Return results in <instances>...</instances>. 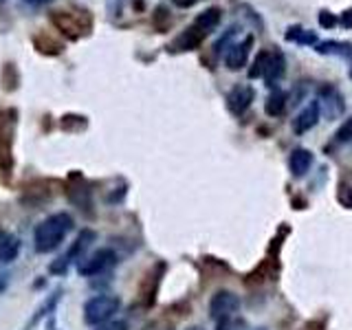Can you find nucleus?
I'll use <instances>...</instances> for the list:
<instances>
[{
	"instance_id": "obj_1",
	"label": "nucleus",
	"mask_w": 352,
	"mask_h": 330,
	"mask_svg": "<svg viewBox=\"0 0 352 330\" xmlns=\"http://www.w3.org/2000/svg\"><path fill=\"white\" fill-rule=\"evenodd\" d=\"M73 229V218L64 212H58L49 218H44L42 223L33 231V242H36V251L38 253H53L66 236L71 234Z\"/></svg>"
},
{
	"instance_id": "obj_2",
	"label": "nucleus",
	"mask_w": 352,
	"mask_h": 330,
	"mask_svg": "<svg viewBox=\"0 0 352 330\" xmlns=\"http://www.w3.org/2000/svg\"><path fill=\"white\" fill-rule=\"evenodd\" d=\"M51 25L58 29L66 40H80L93 31V16L86 9H58L49 14Z\"/></svg>"
},
{
	"instance_id": "obj_3",
	"label": "nucleus",
	"mask_w": 352,
	"mask_h": 330,
	"mask_svg": "<svg viewBox=\"0 0 352 330\" xmlns=\"http://www.w3.org/2000/svg\"><path fill=\"white\" fill-rule=\"evenodd\" d=\"M119 306H121V302L115 295H95L84 304V322L88 326L106 324L115 317Z\"/></svg>"
},
{
	"instance_id": "obj_4",
	"label": "nucleus",
	"mask_w": 352,
	"mask_h": 330,
	"mask_svg": "<svg viewBox=\"0 0 352 330\" xmlns=\"http://www.w3.org/2000/svg\"><path fill=\"white\" fill-rule=\"evenodd\" d=\"M16 124H18V113L14 108H3L0 110V168L7 163V172H11V146H14V135H16Z\"/></svg>"
},
{
	"instance_id": "obj_5",
	"label": "nucleus",
	"mask_w": 352,
	"mask_h": 330,
	"mask_svg": "<svg viewBox=\"0 0 352 330\" xmlns=\"http://www.w3.org/2000/svg\"><path fill=\"white\" fill-rule=\"evenodd\" d=\"M240 308V297L234 293V291H216L212 295V300H209V317L214 319V322H227L231 319Z\"/></svg>"
},
{
	"instance_id": "obj_6",
	"label": "nucleus",
	"mask_w": 352,
	"mask_h": 330,
	"mask_svg": "<svg viewBox=\"0 0 352 330\" xmlns=\"http://www.w3.org/2000/svg\"><path fill=\"white\" fill-rule=\"evenodd\" d=\"M115 264H117V256L113 249H97L86 260H80L77 271H80V275H84V278H93V275H102L108 269H113Z\"/></svg>"
},
{
	"instance_id": "obj_7",
	"label": "nucleus",
	"mask_w": 352,
	"mask_h": 330,
	"mask_svg": "<svg viewBox=\"0 0 352 330\" xmlns=\"http://www.w3.org/2000/svg\"><path fill=\"white\" fill-rule=\"evenodd\" d=\"M286 75V58L280 49L264 51V64H262V80L267 82V86H275L282 82V77Z\"/></svg>"
},
{
	"instance_id": "obj_8",
	"label": "nucleus",
	"mask_w": 352,
	"mask_h": 330,
	"mask_svg": "<svg viewBox=\"0 0 352 330\" xmlns=\"http://www.w3.org/2000/svg\"><path fill=\"white\" fill-rule=\"evenodd\" d=\"M319 108L324 110L326 117L333 121V119H339L341 115H344L346 110V104H344V97H341V93L337 91L335 86H324L322 91H319Z\"/></svg>"
},
{
	"instance_id": "obj_9",
	"label": "nucleus",
	"mask_w": 352,
	"mask_h": 330,
	"mask_svg": "<svg viewBox=\"0 0 352 330\" xmlns=\"http://www.w3.org/2000/svg\"><path fill=\"white\" fill-rule=\"evenodd\" d=\"M253 99H256V91L249 86V84H238L229 91L227 95V108L234 113L236 117L245 115L247 108L253 104Z\"/></svg>"
},
{
	"instance_id": "obj_10",
	"label": "nucleus",
	"mask_w": 352,
	"mask_h": 330,
	"mask_svg": "<svg viewBox=\"0 0 352 330\" xmlns=\"http://www.w3.org/2000/svg\"><path fill=\"white\" fill-rule=\"evenodd\" d=\"M209 36V33H205L203 29H198L196 25H192V27H187L181 36H176L174 40H172V44L168 47V51L170 53H185V51H194V49H198L203 44V40Z\"/></svg>"
},
{
	"instance_id": "obj_11",
	"label": "nucleus",
	"mask_w": 352,
	"mask_h": 330,
	"mask_svg": "<svg viewBox=\"0 0 352 330\" xmlns=\"http://www.w3.org/2000/svg\"><path fill=\"white\" fill-rule=\"evenodd\" d=\"M251 47H253V36H247L242 42H234L231 47L227 49L225 53V64L229 71H240L247 66V60H249V53H251Z\"/></svg>"
},
{
	"instance_id": "obj_12",
	"label": "nucleus",
	"mask_w": 352,
	"mask_h": 330,
	"mask_svg": "<svg viewBox=\"0 0 352 330\" xmlns=\"http://www.w3.org/2000/svg\"><path fill=\"white\" fill-rule=\"evenodd\" d=\"M319 117H322V108H319L317 99H313V102L306 104L302 113L293 119V132L295 135H306L308 130H313L317 126Z\"/></svg>"
},
{
	"instance_id": "obj_13",
	"label": "nucleus",
	"mask_w": 352,
	"mask_h": 330,
	"mask_svg": "<svg viewBox=\"0 0 352 330\" xmlns=\"http://www.w3.org/2000/svg\"><path fill=\"white\" fill-rule=\"evenodd\" d=\"M69 198L80 209L91 207V190H88V183L80 172H73L69 176Z\"/></svg>"
},
{
	"instance_id": "obj_14",
	"label": "nucleus",
	"mask_w": 352,
	"mask_h": 330,
	"mask_svg": "<svg viewBox=\"0 0 352 330\" xmlns=\"http://www.w3.org/2000/svg\"><path fill=\"white\" fill-rule=\"evenodd\" d=\"M313 165V152L306 150V148H295L291 154H289V170L295 179H302L306 176V172L311 170Z\"/></svg>"
},
{
	"instance_id": "obj_15",
	"label": "nucleus",
	"mask_w": 352,
	"mask_h": 330,
	"mask_svg": "<svg viewBox=\"0 0 352 330\" xmlns=\"http://www.w3.org/2000/svg\"><path fill=\"white\" fill-rule=\"evenodd\" d=\"M20 253V240L11 234V231L0 227V262H14Z\"/></svg>"
},
{
	"instance_id": "obj_16",
	"label": "nucleus",
	"mask_w": 352,
	"mask_h": 330,
	"mask_svg": "<svg viewBox=\"0 0 352 330\" xmlns=\"http://www.w3.org/2000/svg\"><path fill=\"white\" fill-rule=\"evenodd\" d=\"M33 47H36L38 53H44V55H62L64 53V44L55 36H51V33H44V31L33 36Z\"/></svg>"
},
{
	"instance_id": "obj_17",
	"label": "nucleus",
	"mask_w": 352,
	"mask_h": 330,
	"mask_svg": "<svg viewBox=\"0 0 352 330\" xmlns=\"http://www.w3.org/2000/svg\"><path fill=\"white\" fill-rule=\"evenodd\" d=\"M315 51L322 53V55H339V58H348L352 62V44L350 42L324 40V42H317Z\"/></svg>"
},
{
	"instance_id": "obj_18",
	"label": "nucleus",
	"mask_w": 352,
	"mask_h": 330,
	"mask_svg": "<svg viewBox=\"0 0 352 330\" xmlns=\"http://www.w3.org/2000/svg\"><path fill=\"white\" fill-rule=\"evenodd\" d=\"M220 18H223V11H220L218 7H209L205 9L203 14H198L196 20H194V25L198 29H203L205 33H212L218 25H220Z\"/></svg>"
},
{
	"instance_id": "obj_19",
	"label": "nucleus",
	"mask_w": 352,
	"mask_h": 330,
	"mask_svg": "<svg viewBox=\"0 0 352 330\" xmlns=\"http://www.w3.org/2000/svg\"><path fill=\"white\" fill-rule=\"evenodd\" d=\"M286 104H289L286 93L280 91V88H275V91L267 97V102H264V113H267L269 117H280L286 110Z\"/></svg>"
},
{
	"instance_id": "obj_20",
	"label": "nucleus",
	"mask_w": 352,
	"mask_h": 330,
	"mask_svg": "<svg viewBox=\"0 0 352 330\" xmlns=\"http://www.w3.org/2000/svg\"><path fill=\"white\" fill-rule=\"evenodd\" d=\"M286 40L295 42V44H302V47H317V33L315 31H308L304 27H289L286 29Z\"/></svg>"
},
{
	"instance_id": "obj_21",
	"label": "nucleus",
	"mask_w": 352,
	"mask_h": 330,
	"mask_svg": "<svg viewBox=\"0 0 352 330\" xmlns=\"http://www.w3.org/2000/svg\"><path fill=\"white\" fill-rule=\"evenodd\" d=\"M91 240H95V234H93V231H82L80 238H77V242H75V245L71 247V251L66 253V256L62 258V260H64V264L80 262V260H82V253L86 251L88 242H91Z\"/></svg>"
},
{
	"instance_id": "obj_22",
	"label": "nucleus",
	"mask_w": 352,
	"mask_h": 330,
	"mask_svg": "<svg viewBox=\"0 0 352 330\" xmlns=\"http://www.w3.org/2000/svg\"><path fill=\"white\" fill-rule=\"evenodd\" d=\"M88 126V119L84 115H64L60 119V128L64 132H82Z\"/></svg>"
},
{
	"instance_id": "obj_23",
	"label": "nucleus",
	"mask_w": 352,
	"mask_h": 330,
	"mask_svg": "<svg viewBox=\"0 0 352 330\" xmlns=\"http://www.w3.org/2000/svg\"><path fill=\"white\" fill-rule=\"evenodd\" d=\"M236 33H238V25L229 27V29L225 31V36H223V38H220V40L214 44V53H216V55H225V53H227V49L231 47V44H234L231 40L236 38Z\"/></svg>"
},
{
	"instance_id": "obj_24",
	"label": "nucleus",
	"mask_w": 352,
	"mask_h": 330,
	"mask_svg": "<svg viewBox=\"0 0 352 330\" xmlns=\"http://www.w3.org/2000/svg\"><path fill=\"white\" fill-rule=\"evenodd\" d=\"M16 86H18V73H16V66L9 62L3 69V88L5 91H14Z\"/></svg>"
},
{
	"instance_id": "obj_25",
	"label": "nucleus",
	"mask_w": 352,
	"mask_h": 330,
	"mask_svg": "<svg viewBox=\"0 0 352 330\" xmlns=\"http://www.w3.org/2000/svg\"><path fill=\"white\" fill-rule=\"evenodd\" d=\"M335 141H337V143H348V141H352V117H348V119L344 121V126H341V128L337 130Z\"/></svg>"
},
{
	"instance_id": "obj_26",
	"label": "nucleus",
	"mask_w": 352,
	"mask_h": 330,
	"mask_svg": "<svg viewBox=\"0 0 352 330\" xmlns=\"http://www.w3.org/2000/svg\"><path fill=\"white\" fill-rule=\"evenodd\" d=\"M95 330H128V324L124 319H110L106 324H99L95 326Z\"/></svg>"
},
{
	"instance_id": "obj_27",
	"label": "nucleus",
	"mask_w": 352,
	"mask_h": 330,
	"mask_svg": "<svg viewBox=\"0 0 352 330\" xmlns=\"http://www.w3.org/2000/svg\"><path fill=\"white\" fill-rule=\"evenodd\" d=\"M337 16L330 14V11H319V25H322L324 29H333L337 25Z\"/></svg>"
},
{
	"instance_id": "obj_28",
	"label": "nucleus",
	"mask_w": 352,
	"mask_h": 330,
	"mask_svg": "<svg viewBox=\"0 0 352 330\" xmlns=\"http://www.w3.org/2000/svg\"><path fill=\"white\" fill-rule=\"evenodd\" d=\"M25 5H29V7H33V9H40V7H47V5H51L53 0H22Z\"/></svg>"
},
{
	"instance_id": "obj_29",
	"label": "nucleus",
	"mask_w": 352,
	"mask_h": 330,
	"mask_svg": "<svg viewBox=\"0 0 352 330\" xmlns=\"http://www.w3.org/2000/svg\"><path fill=\"white\" fill-rule=\"evenodd\" d=\"M172 3H174L176 7H181V9H190V7H194V5L201 3V0H172Z\"/></svg>"
},
{
	"instance_id": "obj_30",
	"label": "nucleus",
	"mask_w": 352,
	"mask_h": 330,
	"mask_svg": "<svg viewBox=\"0 0 352 330\" xmlns=\"http://www.w3.org/2000/svg\"><path fill=\"white\" fill-rule=\"evenodd\" d=\"M220 326H218V330H231L234 328V324H231V319H227V322H218Z\"/></svg>"
},
{
	"instance_id": "obj_31",
	"label": "nucleus",
	"mask_w": 352,
	"mask_h": 330,
	"mask_svg": "<svg viewBox=\"0 0 352 330\" xmlns=\"http://www.w3.org/2000/svg\"><path fill=\"white\" fill-rule=\"evenodd\" d=\"M5 289H7V280H5V275L0 273V293H3Z\"/></svg>"
},
{
	"instance_id": "obj_32",
	"label": "nucleus",
	"mask_w": 352,
	"mask_h": 330,
	"mask_svg": "<svg viewBox=\"0 0 352 330\" xmlns=\"http://www.w3.org/2000/svg\"><path fill=\"white\" fill-rule=\"evenodd\" d=\"M187 330H203V328H198V326H192V328H187Z\"/></svg>"
}]
</instances>
